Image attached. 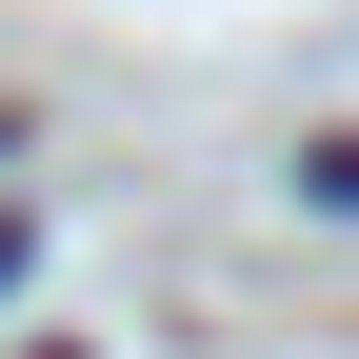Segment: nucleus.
Here are the masks:
<instances>
[{"instance_id": "obj_2", "label": "nucleus", "mask_w": 359, "mask_h": 359, "mask_svg": "<svg viewBox=\"0 0 359 359\" xmlns=\"http://www.w3.org/2000/svg\"><path fill=\"white\" fill-rule=\"evenodd\" d=\"M0 280H20V219H0Z\"/></svg>"}, {"instance_id": "obj_1", "label": "nucleus", "mask_w": 359, "mask_h": 359, "mask_svg": "<svg viewBox=\"0 0 359 359\" xmlns=\"http://www.w3.org/2000/svg\"><path fill=\"white\" fill-rule=\"evenodd\" d=\"M299 200H320V219H359V140H299Z\"/></svg>"}]
</instances>
